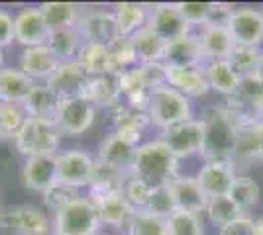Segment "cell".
I'll list each match as a JSON object with an SVG mask.
<instances>
[{
    "label": "cell",
    "instance_id": "f1b7e54d",
    "mask_svg": "<svg viewBox=\"0 0 263 235\" xmlns=\"http://www.w3.org/2000/svg\"><path fill=\"white\" fill-rule=\"evenodd\" d=\"M40 10L44 14L49 32L75 30L85 12L79 4H73V2H44Z\"/></svg>",
    "mask_w": 263,
    "mask_h": 235
},
{
    "label": "cell",
    "instance_id": "836d02e7",
    "mask_svg": "<svg viewBox=\"0 0 263 235\" xmlns=\"http://www.w3.org/2000/svg\"><path fill=\"white\" fill-rule=\"evenodd\" d=\"M85 45V39L81 37L79 30H61V32H51L47 39V47L53 51V55L59 59V63L65 61H77L79 53Z\"/></svg>",
    "mask_w": 263,
    "mask_h": 235
},
{
    "label": "cell",
    "instance_id": "9a60e30c",
    "mask_svg": "<svg viewBox=\"0 0 263 235\" xmlns=\"http://www.w3.org/2000/svg\"><path fill=\"white\" fill-rule=\"evenodd\" d=\"M236 170L232 161H204V165L197 173V180L206 198L226 196L236 180Z\"/></svg>",
    "mask_w": 263,
    "mask_h": 235
},
{
    "label": "cell",
    "instance_id": "52a82bcc",
    "mask_svg": "<svg viewBox=\"0 0 263 235\" xmlns=\"http://www.w3.org/2000/svg\"><path fill=\"white\" fill-rule=\"evenodd\" d=\"M95 163L97 159L81 149H71L57 155V182L71 190L90 186Z\"/></svg>",
    "mask_w": 263,
    "mask_h": 235
},
{
    "label": "cell",
    "instance_id": "f6af8a7d",
    "mask_svg": "<svg viewBox=\"0 0 263 235\" xmlns=\"http://www.w3.org/2000/svg\"><path fill=\"white\" fill-rule=\"evenodd\" d=\"M152 190H154L152 184H147V182H143V180L128 175V179L124 182V190L122 192H124L126 200L130 202L136 210H143L147 200H149V196H152Z\"/></svg>",
    "mask_w": 263,
    "mask_h": 235
},
{
    "label": "cell",
    "instance_id": "f907efd6",
    "mask_svg": "<svg viewBox=\"0 0 263 235\" xmlns=\"http://www.w3.org/2000/svg\"><path fill=\"white\" fill-rule=\"evenodd\" d=\"M255 235H263V216L255 220Z\"/></svg>",
    "mask_w": 263,
    "mask_h": 235
},
{
    "label": "cell",
    "instance_id": "4316f807",
    "mask_svg": "<svg viewBox=\"0 0 263 235\" xmlns=\"http://www.w3.org/2000/svg\"><path fill=\"white\" fill-rule=\"evenodd\" d=\"M33 87L35 80L28 77L22 69L4 67L0 71V102L24 104Z\"/></svg>",
    "mask_w": 263,
    "mask_h": 235
},
{
    "label": "cell",
    "instance_id": "30bf717a",
    "mask_svg": "<svg viewBox=\"0 0 263 235\" xmlns=\"http://www.w3.org/2000/svg\"><path fill=\"white\" fill-rule=\"evenodd\" d=\"M226 28L236 45L259 47L263 44V10L234 8Z\"/></svg>",
    "mask_w": 263,
    "mask_h": 235
},
{
    "label": "cell",
    "instance_id": "7402d4cb",
    "mask_svg": "<svg viewBox=\"0 0 263 235\" xmlns=\"http://www.w3.org/2000/svg\"><path fill=\"white\" fill-rule=\"evenodd\" d=\"M57 67H59V59L53 55V51L47 45L28 47V49H24L22 57H20V69L35 82H40V80L47 82Z\"/></svg>",
    "mask_w": 263,
    "mask_h": 235
},
{
    "label": "cell",
    "instance_id": "484cf974",
    "mask_svg": "<svg viewBox=\"0 0 263 235\" xmlns=\"http://www.w3.org/2000/svg\"><path fill=\"white\" fill-rule=\"evenodd\" d=\"M90 202H92L95 208H97L100 224L110 225V227L128 225V222L132 220V216L136 213V208L126 200L124 192L110 194V196H102V198H90Z\"/></svg>",
    "mask_w": 263,
    "mask_h": 235
},
{
    "label": "cell",
    "instance_id": "83f0119b",
    "mask_svg": "<svg viewBox=\"0 0 263 235\" xmlns=\"http://www.w3.org/2000/svg\"><path fill=\"white\" fill-rule=\"evenodd\" d=\"M202 73H204V78L209 82V89L226 96V98L234 96L238 87H240L241 77L232 69L228 61H206L202 65Z\"/></svg>",
    "mask_w": 263,
    "mask_h": 235
},
{
    "label": "cell",
    "instance_id": "ee69618b",
    "mask_svg": "<svg viewBox=\"0 0 263 235\" xmlns=\"http://www.w3.org/2000/svg\"><path fill=\"white\" fill-rule=\"evenodd\" d=\"M143 210L149 213H154V216H157V218H163V220H167L171 213L175 212L177 210L175 198H173V192H171L169 182H167V184L154 186L152 196H149V200H147V204H145Z\"/></svg>",
    "mask_w": 263,
    "mask_h": 235
},
{
    "label": "cell",
    "instance_id": "7c38bea8",
    "mask_svg": "<svg viewBox=\"0 0 263 235\" xmlns=\"http://www.w3.org/2000/svg\"><path fill=\"white\" fill-rule=\"evenodd\" d=\"M147 28L155 32L163 41H175L179 37L193 34V28L186 24V20L177 10V4H155L149 8Z\"/></svg>",
    "mask_w": 263,
    "mask_h": 235
},
{
    "label": "cell",
    "instance_id": "d6a6232c",
    "mask_svg": "<svg viewBox=\"0 0 263 235\" xmlns=\"http://www.w3.org/2000/svg\"><path fill=\"white\" fill-rule=\"evenodd\" d=\"M128 179L126 173H120L116 168L108 167L104 163H100L97 159L95 163V175L90 180V198H102L110 194H118L124 190V182Z\"/></svg>",
    "mask_w": 263,
    "mask_h": 235
},
{
    "label": "cell",
    "instance_id": "ac0fdd59",
    "mask_svg": "<svg viewBox=\"0 0 263 235\" xmlns=\"http://www.w3.org/2000/svg\"><path fill=\"white\" fill-rule=\"evenodd\" d=\"M24 186L44 194L57 182V155L28 157L22 167Z\"/></svg>",
    "mask_w": 263,
    "mask_h": 235
},
{
    "label": "cell",
    "instance_id": "9c48e42d",
    "mask_svg": "<svg viewBox=\"0 0 263 235\" xmlns=\"http://www.w3.org/2000/svg\"><path fill=\"white\" fill-rule=\"evenodd\" d=\"M95 118H97V108L83 96L61 98L59 110L55 116V125L59 127L61 134L75 137L85 134L95 123Z\"/></svg>",
    "mask_w": 263,
    "mask_h": 235
},
{
    "label": "cell",
    "instance_id": "44dd1931",
    "mask_svg": "<svg viewBox=\"0 0 263 235\" xmlns=\"http://www.w3.org/2000/svg\"><path fill=\"white\" fill-rule=\"evenodd\" d=\"M165 84L171 89L179 90L186 98H202L209 94V82L204 78L202 67L198 69H181V67H167L165 65Z\"/></svg>",
    "mask_w": 263,
    "mask_h": 235
},
{
    "label": "cell",
    "instance_id": "f546056e",
    "mask_svg": "<svg viewBox=\"0 0 263 235\" xmlns=\"http://www.w3.org/2000/svg\"><path fill=\"white\" fill-rule=\"evenodd\" d=\"M138 147L126 143L124 139H120L116 134H110L99 149V161L108 165V167L116 168L120 173L130 175L132 161H134V153H136Z\"/></svg>",
    "mask_w": 263,
    "mask_h": 235
},
{
    "label": "cell",
    "instance_id": "b9f144b4",
    "mask_svg": "<svg viewBox=\"0 0 263 235\" xmlns=\"http://www.w3.org/2000/svg\"><path fill=\"white\" fill-rule=\"evenodd\" d=\"M128 235H167V220L145 210H136L128 222Z\"/></svg>",
    "mask_w": 263,
    "mask_h": 235
},
{
    "label": "cell",
    "instance_id": "74e56055",
    "mask_svg": "<svg viewBox=\"0 0 263 235\" xmlns=\"http://www.w3.org/2000/svg\"><path fill=\"white\" fill-rule=\"evenodd\" d=\"M261 59H263V51L259 47L236 45L234 51H232V55L228 57V63H230L232 69L240 77H246V75H253V73L259 71Z\"/></svg>",
    "mask_w": 263,
    "mask_h": 235
},
{
    "label": "cell",
    "instance_id": "8d00e7d4",
    "mask_svg": "<svg viewBox=\"0 0 263 235\" xmlns=\"http://www.w3.org/2000/svg\"><path fill=\"white\" fill-rule=\"evenodd\" d=\"M228 196L234 200V204L240 208L241 212L246 213L259 202L261 188H259V184L253 179H250V177H236V180L232 182V188H230V192H228Z\"/></svg>",
    "mask_w": 263,
    "mask_h": 235
},
{
    "label": "cell",
    "instance_id": "3957f363",
    "mask_svg": "<svg viewBox=\"0 0 263 235\" xmlns=\"http://www.w3.org/2000/svg\"><path fill=\"white\" fill-rule=\"evenodd\" d=\"M147 116H149V123H154L161 132L175 125V123L195 118L191 100L185 94H181L179 90L171 89L169 84H163V87H157L152 90Z\"/></svg>",
    "mask_w": 263,
    "mask_h": 235
},
{
    "label": "cell",
    "instance_id": "6da1fadb",
    "mask_svg": "<svg viewBox=\"0 0 263 235\" xmlns=\"http://www.w3.org/2000/svg\"><path fill=\"white\" fill-rule=\"evenodd\" d=\"M130 175L152 186L167 184L179 177V159L161 139H152L138 145L132 161Z\"/></svg>",
    "mask_w": 263,
    "mask_h": 235
},
{
    "label": "cell",
    "instance_id": "681fc988",
    "mask_svg": "<svg viewBox=\"0 0 263 235\" xmlns=\"http://www.w3.org/2000/svg\"><path fill=\"white\" fill-rule=\"evenodd\" d=\"M14 41V16L10 12L0 10V51Z\"/></svg>",
    "mask_w": 263,
    "mask_h": 235
},
{
    "label": "cell",
    "instance_id": "ba28073f",
    "mask_svg": "<svg viewBox=\"0 0 263 235\" xmlns=\"http://www.w3.org/2000/svg\"><path fill=\"white\" fill-rule=\"evenodd\" d=\"M159 139L171 149V153L177 159H185L195 153L200 155L202 145H204V123L200 122V118L175 123L163 130Z\"/></svg>",
    "mask_w": 263,
    "mask_h": 235
},
{
    "label": "cell",
    "instance_id": "ffe728a7",
    "mask_svg": "<svg viewBox=\"0 0 263 235\" xmlns=\"http://www.w3.org/2000/svg\"><path fill=\"white\" fill-rule=\"evenodd\" d=\"M197 37L206 61H228V57L232 55V51L236 47L226 26L206 24V26L198 28Z\"/></svg>",
    "mask_w": 263,
    "mask_h": 235
},
{
    "label": "cell",
    "instance_id": "ab89813d",
    "mask_svg": "<svg viewBox=\"0 0 263 235\" xmlns=\"http://www.w3.org/2000/svg\"><path fill=\"white\" fill-rule=\"evenodd\" d=\"M110 49V61H112V73L120 75L128 69L140 65L138 63V55L132 44V37H118L116 41L108 45Z\"/></svg>",
    "mask_w": 263,
    "mask_h": 235
},
{
    "label": "cell",
    "instance_id": "7a4b0ae2",
    "mask_svg": "<svg viewBox=\"0 0 263 235\" xmlns=\"http://www.w3.org/2000/svg\"><path fill=\"white\" fill-rule=\"evenodd\" d=\"M200 122L204 123V145L200 157L204 161H232L238 118L230 108L226 104L204 108Z\"/></svg>",
    "mask_w": 263,
    "mask_h": 235
},
{
    "label": "cell",
    "instance_id": "e575fe53",
    "mask_svg": "<svg viewBox=\"0 0 263 235\" xmlns=\"http://www.w3.org/2000/svg\"><path fill=\"white\" fill-rule=\"evenodd\" d=\"M77 61L87 71L88 77H102L112 73V61H110L108 45L102 44H85ZM114 75V73H112Z\"/></svg>",
    "mask_w": 263,
    "mask_h": 235
},
{
    "label": "cell",
    "instance_id": "db71d44e",
    "mask_svg": "<svg viewBox=\"0 0 263 235\" xmlns=\"http://www.w3.org/2000/svg\"><path fill=\"white\" fill-rule=\"evenodd\" d=\"M257 73H259V77L263 78V59H261V65H259V71H257Z\"/></svg>",
    "mask_w": 263,
    "mask_h": 235
},
{
    "label": "cell",
    "instance_id": "7dc6e473",
    "mask_svg": "<svg viewBox=\"0 0 263 235\" xmlns=\"http://www.w3.org/2000/svg\"><path fill=\"white\" fill-rule=\"evenodd\" d=\"M75 198H77L75 190L67 188V186H63V184H59V182H55L51 188H47V190L44 192L45 208L53 213V216L59 212V210H63L67 204H69L71 200H75Z\"/></svg>",
    "mask_w": 263,
    "mask_h": 235
},
{
    "label": "cell",
    "instance_id": "277c9868",
    "mask_svg": "<svg viewBox=\"0 0 263 235\" xmlns=\"http://www.w3.org/2000/svg\"><path fill=\"white\" fill-rule=\"evenodd\" d=\"M61 132L51 120H33L28 118L22 130L14 137V145L26 159L40 155H55L59 147Z\"/></svg>",
    "mask_w": 263,
    "mask_h": 235
},
{
    "label": "cell",
    "instance_id": "f35d334b",
    "mask_svg": "<svg viewBox=\"0 0 263 235\" xmlns=\"http://www.w3.org/2000/svg\"><path fill=\"white\" fill-rule=\"evenodd\" d=\"M204 213L209 216L210 222H212L214 225H218V227L230 224L232 220H236V218L243 216V212L234 204V200H232L228 194H226V196H214V198H209L206 208H204Z\"/></svg>",
    "mask_w": 263,
    "mask_h": 235
},
{
    "label": "cell",
    "instance_id": "603a6c76",
    "mask_svg": "<svg viewBox=\"0 0 263 235\" xmlns=\"http://www.w3.org/2000/svg\"><path fill=\"white\" fill-rule=\"evenodd\" d=\"M169 186H171L173 198H175L177 210L193 213L204 212L209 198L200 188L197 177H181L179 175V177H175L169 182Z\"/></svg>",
    "mask_w": 263,
    "mask_h": 235
},
{
    "label": "cell",
    "instance_id": "d4e9b609",
    "mask_svg": "<svg viewBox=\"0 0 263 235\" xmlns=\"http://www.w3.org/2000/svg\"><path fill=\"white\" fill-rule=\"evenodd\" d=\"M59 104H61L59 94L51 87H47V82H35V87L28 94V98L24 100L22 106L26 114H28V118L55 122Z\"/></svg>",
    "mask_w": 263,
    "mask_h": 235
},
{
    "label": "cell",
    "instance_id": "7bdbcfd3",
    "mask_svg": "<svg viewBox=\"0 0 263 235\" xmlns=\"http://www.w3.org/2000/svg\"><path fill=\"white\" fill-rule=\"evenodd\" d=\"M118 80H120V92L124 98H130V96H136V94L152 92L154 90L152 84H149V80H147L143 65H136V67L120 73Z\"/></svg>",
    "mask_w": 263,
    "mask_h": 235
},
{
    "label": "cell",
    "instance_id": "d590c367",
    "mask_svg": "<svg viewBox=\"0 0 263 235\" xmlns=\"http://www.w3.org/2000/svg\"><path fill=\"white\" fill-rule=\"evenodd\" d=\"M28 120V114L22 104L0 102V141L14 139Z\"/></svg>",
    "mask_w": 263,
    "mask_h": 235
},
{
    "label": "cell",
    "instance_id": "8fae6325",
    "mask_svg": "<svg viewBox=\"0 0 263 235\" xmlns=\"http://www.w3.org/2000/svg\"><path fill=\"white\" fill-rule=\"evenodd\" d=\"M49 34L51 32L45 24V18L40 10V6L22 8L14 16V41H18L24 49L47 45Z\"/></svg>",
    "mask_w": 263,
    "mask_h": 235
},
{
    "label": "cell",
    "instance_id": "11a10c76",
    "mask_svg": "<svg viewBox=\"0 0 263 235\" xmlns=\"http://www.w3.org/2000/svg\"><path fill=\"white\" fill-rule=\"evenodd\" d=\"M51 235H61V233H51Z\"/></svg>",
    "mask_w": 263,
    "mask_h": 235
},
{
    "label": "cell",
    "instance_id": "9f6ffc18",
    "mask_svg": "<svg viewBox=\"0 0 263 235\" xmlns=\"http://www.w3.org/2000/svg\"><path fill=\"white\" fill-rule=\"evenodd\" d=\"M95 235H99V233H95Z\"/></svg>",
    "mask_w": 263,
    "mask_h": 235
},
{
    "label": "cell",
    "instance_id": "1f68e13d",
    "mask_svg": "<svg viewBox=\"0 0 263 235\" xmlns=\"http://www.w3.org/2000/svg\"><path fill=\"white\" fill-rule=\"evenodd\" d=\"M132 44L138 55V63L140 65H155V63H163L165 49H167V41H163L159 35L152 32L147 26L142 28L138 34L132 35Z\"/></svg>",
    "mask_w": 263,
    "mask_h": 235
},
{
    "label": "cell",
    "instance_id": "6f0895ef",
    "mask_svg": "<svg viewBox=\"0 0 263 235\" xmlns=\"http://www.w3.org/2000/svg\"><path fill=\"white\" fill-rule=\"evenodd\" d=\"M0 216H2V213H0Z\"/></svg>",
    "mask_w": 263,
    "mask_h": 235
},
{
    "label": "cell",
    "instance_id": "bcb514c9",
    "mask_svg": "<svg viewBox=\"0 0 263 235\" xmlns=\"http://www.w3.org/2000/svg\"><path fill=\"white\" fill-rule=\"evenodd\" d=\"M177 10L186 20V24L193 26H206L210 18V2H175Z\"/></svg>",
    "mask_w": 263,
    "mask_h": 235
},
{
    "label": "cell",
    "instance_id": "5b68a950",
    "mask_svg": "<svg viewBox=\"0 0 263 235\" xmlns=\"http://www.w3.org/2000/svg\"><path fill=\"white\" fill-rule=\"evenodd\" d=\"M53 233L61 235H95L99 233V213L90 198L77 196L63 210L53 216Z\"/></svg>",
    "mask_w": 263,
    "mask_h": 235
},
{
    "label": "cell",
    "instance_id": "8992f818",
    "mask_svg": "<svg viewBox=\"0 0 263 235\" xmlns=\"http://www.w3.org/2000/svg\"><path fill=\"white\" fill-rule=\"evenodd\" d=\"M226 106L238 120H263V78L259 73L240 78L236 94L228 98Z\"/></svg>",
    "mask_w": 263,
    "mask_h": 235
},
{
    "label": "cell",
    "instance_id": "f5cc1de1",
    "mask_svg": "<svg viewBox=\"0 0 263 235\" xmlns=\"http://www.w3.org/2000/svg\"><path fill=\"white\" fill-rule=\"evenodd\" d=\"M261 161H263V122H261Z\"/></svg>",
    "mask_w": 263,
    "mask_h": 235
},
{
    "label": "cell",
    "instance_id": "4dcf8cb0",
    "mask_svg": "<svg viewBox=\"0 0 263 235\" xmlns=\"http://www.w3.org/2000/svg\"><path fill=\"white\" fill-rule=\"evenodd\" d=\"M114 18L120 37H132L147 26L149 6L140 2H118L114 6Z\"/></svg>",
    "mask_w": 263,
    "mask_h": 235
},
{
    "label": "cell",
    "instance_id": "4fadbf2b",
    "mask_svg": "<svg viewBox=\"0 0 263 235\" xmlns=\"http://www.w3.org/2000/svg\"><path fill=\"white\" fill-rule=\"evenodd\" d=\"M77 30L85 44L110 45L120 37L114 12L108 10H85L79 20Z\"/></svg>",
    "mask_w": 263,
    "mask_h": 235
},
{
    "label": "cell",
    "instance_id": "cb8c5ba5",
    "mask_svg": "<svg viewBox=\"0 0 263 235\" xmlns=\"http://www.w3.org/2000/svg\"><path fill=\"white\" fill-rule=\"evenodd\" d=\"M83 98L88 100L95 108H112L122 102L120 80L118 75H102V77H90L83 92Z\"/></svg>",
    "mask_w": 263,
    "mask_h": 235
},
{
    "label": "cell",
    "instance_id": "5bb4252c",
    "mask_svg": "<svg viewBox=\"0 0 263 235\" xmlns=\"http://www.w3.org/2000/svg\"><path fill=\"white\" fill-rule=\"evenodd\" d=\"M0 225L10 227L18 235H49L53 222L35 206H16L10 212L0 216Z\"/></svg>",
    "mask_w": 263,
    "mask_h": 235
},
{
    "label": "cell",
    "instance_id": "2e32d148",
    "mask_svg": "<svg viewBox=\"0 0 263 235\" xmlns=\"http://www.w3.org/2000/svg\"><path fill=\"white\" fill-rule=\"evenodd\" d=\"M261 122H257V120H238L236 137H234V151H232V163L261 161Z\"/></svg>",
    "mask_w": 263,
    "mask_h": 235
},
{
    "label": "cell",
    "instance_id": "c3c4849f",
    "mask_svg": "<svg viewBox=\"0 0 263 235\" xmlns=\"http://www.w3.org/2000/svg\"><path fill=\"white\" fill-rule=\"evenodd\" d=\"M218 235H255V220L243 213L240 218L232 220L230 224L222 225Z\"/></svg>",
    "mask_w": 263,
    "mask_h": 235
},
{
    "label": "cell",
    "instance_id": "816d5d0a",
    "mask_svg": "<svg viewBox=\"0 0 263 235\" xmlns=\"http://www.w3.org/2000/svg\"><path fill=\"white\" fill-rule=\"evenodd\" d=\"M2 69H4V53L0 51V71H2Z\"/></svg>",
    "mask_w": 263,
    "mask_h": 235
},
{
    "label": "cell",
    "instance_id": "d6986e66",
    "mask_svg": "<svg viewBox=\"0 0 263 235\" xmlns=\"http://www.w3.org/2000/svg\"><path fill=\"white\" fill-rule=\"evenodd\" d=\"M163 63L167 67L181 69H198L206 63L202 47L198 41L197 34H189L185 37H179L175 41H169L165 49Z\"/></svg>",
    "mask_w": 263,
    "mask_h": 235
},
{
    "label": "cell",
    "instance_id": "60d3db41",
    "mask_svg": "<svg viewBox=\"0 0 263 235\" xmlns=\"http://www.w3.org/2000/svg\"><path fill=\"white\" fill-rule=\"evenodd\" d=\"M167 235H204L200 213L175 210L167 218Z\"/></svg>",
    "mask_w": 263,
    "mask_h": 235
},
{
    "label": "cell",
    "instance_id": "e0dca14e",
    "mask_svg": "<svg viewBox=\"0 0 263 235\" xmlns=\"http://www.w3.org/2000/svg\"><path fill=\"white\" fill-rule=\"evenodd\" d=\"M88 78L90 77L79 61H65L55 69L51 78L47 80V87H51L59 94V98H75L83 96Z\"/></svg>",
    "mask_w": 263,
    "mask_h": 235
}]
</instances>
